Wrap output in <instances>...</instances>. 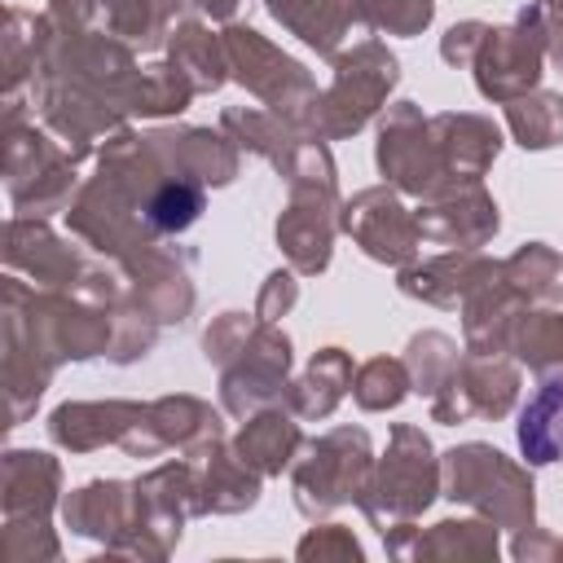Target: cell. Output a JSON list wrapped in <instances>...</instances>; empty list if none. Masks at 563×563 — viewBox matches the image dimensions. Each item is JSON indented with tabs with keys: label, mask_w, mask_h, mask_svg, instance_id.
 <instances>
[{
	"label": "cell",
	"mask_w": 563,
	"mask_h": 563,
	"mask_svg": "<svg viewBox=\"0 0 563 563\" xmlns=\"http://www.w3.org/2000/svg\"><path fill=\"white\" fill-rule=\"evenodd\" d=\"M519 449L528 466L563 462V378H545L519 413Z\"/></svg>",
	"instance_id": "cell-1"
},
{
	"label": "cell",
	"mask_w": 563,
	"mask_h": 563,
	"mask_svg": "<svg viewBox=\"0 0 563 563\" xmlns=\"http://www.w3.org/2000/svg\"><path fill=\"white\" fill-rule=\"evenodd\" d=\"M198 211H202V189H198V185H189V180L163 185V189L150 198V207H145L150 224H154V229H163V233H180L185 224H194V220H198Z\"/></svg>",
	"instance_id": "cell-2"
},
{
	"label": "cell",
	"mask_w": 563,
	"mask_h": 563,
	"mask_svg": "<svg viewBox=\"0 0 563 563\" xmlns=\"http://www.w3.org/2000/svg\"><path fill=\"white\" fill-rule=\"evenodd\" d=\"M510 123L519 132V145L545 150V145L563 141V101L559 97H545V110H537V114H523L519 106H510Z\"/></svg>",
	"instance_id": "cell-3"
}]
</instances>
